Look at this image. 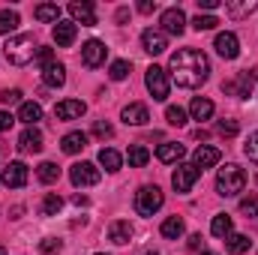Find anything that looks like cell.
Returning a JSON list of instances; mask_svg holds the SVG:
<instances>
[{
  "instance_id": "10",
  "label": "cell",
  "mask_w": 258,
  "mask_h": 255,
  "mask_svg": "<svg viewBox=\"0 0 258 255\" xmlns=\"http://www.w3.org/2000/svg\"><path fill=\"white\" fill-rule=\"evenodd\" d=\"M159 24H162V33H168V36H180V33L186 30V15H183L180 6H171V9L162 12Z\"/></svg>"
},
{
  "instance_id": "42",
  "label": "cell",
  "mask_w": 258,
  "mask_h": 255,
  "mask_svg": "<svg viewBox=\"0 0 258 255\" xmlns=\"http://www.w3.org/2000/svg\"><path fill=\"white\" fill-rule=\"evenodd\" d=\"M216 129H219V135L231 138V135H237V132H240V123H237V120H219Z\"/></svg>"
},
{
  "instance_id": "23",
  "label": "cell",
  "mask_w": 258,
  "mask_h": 255,
  "mask_svg": "<svg viewBox=\"0 0 258 255\" xmlns=\"http://www.w3.org/2000/svg\"><path fill=\"white\" fill-rule=\"evenodd\" d=\"M18 120L27 123V126H36V123L42 120V105H39V102H21V108H18Z\"/></svg>"
},
{
  "instance_id": "51",
  "label": "cell",
  "mask_w": 258,
  "mask_h": 255,
  "mask_svg": "<svg viewBox=\"0 0 258 255\" xmlns=\"http://www.w3.org/2000/svg\"><path fill=\"white\" fill-rule=\"evenodd\" d=\"M144 255H159V252H144Z\"/></svg>"
},
{
  "instance_id": "25",
  "label": "cell",
  "mask_w": 258,
  "mask_h": 255,
  "mask_svg": "<svg viewBox=\"0 0 258 255\" xmlns=\"http://www.w3.org/2000/svg\"><path fill=\"white\" fill-rule=\"evenodd\" d=\"M210 231H213V237H228V234H234V222H231V216L228 213H216L213 216V222H210Z\"/></svg>"
},
{
  "instance_id": "4",
  "label": "cell",
  "mask_w": 258,
  "mask_h": 255,
  "mask_svg": "<svg viewBox=\"0 0 258 255\" xmlns=\"http://www.w3.org/2000/svg\"><path fill=\"white\" fill-rule=\"evenodd\" d=\"M165 204V195H162V189L159 186H141V189L135 192V213L138 216H153L159 207Z\"/></svg>"
},
{
  "instance_id": "19",
  "label": "cell",
  "mask_w": 258,
  "mask_h": 255,
  "mask_svg": "<svg viewBox=\"0 0 258 255\" xmlns=\"http://www.w3.org/2000/svg\"><path fill=\"white\" fill-rule=\"evenodd\" d=\"M75 33H78V24H75V21H57L54 30H51V36H54V42H57L60 48H69V45L75 42Z\"/></svg>"
},
{
  "instance_id": "45",
  "label": "cell",
  "mask_w": 258,
  "mask_h": 255,
  "mask_svg": "<svg viewBox=\"0 0 258 255\" xmlns=\"http://www.w3.org/2000/svg\"><path fill=\"white\" fill-rule=\"evenodd\" d=\"M36 63H42V69L48 63H54V54H51V48H42L39 45V51H36Z\"/></svg>"
},
{
  "instance_id": "49",
  "label": "cell",
  "mask_w": 258,
  "mask_h": 255,
  "mask_svg": "<svg viewBox=\"0 0 258 255\" xmlns=\"http://www.w3.org/2000/svg\"><path fill=\"white\" fill-rule=\"evenodd\" d=\"M153 9H156V0H141V3H138V12H141V15H150Z\"/></svg>"
},
{
  "instance_id": "52",
  "label": "cell",
  "mask_w": 258,
  "mask_h": 255,
  "mask_svg": "<svg viewBox=\"0 0 258 255\" xmlns=\"http://www.w3.org/2000/svg\"><path fill=\"white\" fill-rule=\"evenodd\" d=\"M201 255H213V252H201Z\"/></svg>"
},
{
  "instance_id": "39",
  "label": "cell",
  "mask_w": 258,
  "mask_h": 255,
  "mask_svg": "<svg viewBox=\"0 0 258 255\" xmlns=\"http://www.w3.org/2000/svg\"><path fill=\"white\" fill-rule=\"evenodd\" d=\"M129 69H132V66H129V60H114V63L108 66V75H111L114 81H123V78L129 75Z\"/></svg>"
},
{
  "instance_id": "9",
  "label": "cell",
  "mask_w": 258,
  "mask_h": 255,
  "mask_svg": "<svg viewBox=\"0 0 258 255\" xmlns=\"http://www.w3.org/2000/svg\"><path fill=\"white\" fill-rule=\"evenodd\" d=\"M27 177H30V171H27L24 162H9L0 174V183L6 189H21V186H27Z\"/></svg>"
},
{
  "instance_id": "1",
  "label": "cell",
  "mask_w": 258,
  "mask_h": 255,
  "mask_svg": "<svg viewBox=\"0 0 258 255\" xmlns=\"http://www.w3.org/2000/svg\"><path fill=\"white\" fill-rule=\"evenodd\" d=\"M168 72L177 81V87L195 90L210 78V60L198 48H177L171 54V60H168Z\"/></svg>"
},
{
  "instance_id": "26",
  "label": "cell",
  "mask_w": 258,
  "mask_h": 255,
  "mask_svg": "<svg viewBox=\"0 0 258 255\" xmlns=\"http://www.w3.org/2000/svg\"><path fill=\"white\" fill-rule=\"evenodd\" d=\"M189 114H192V120H210L213 117V102L204 99V96H195L189 102Z\"/></svg>"
},
{
  "instance_id": "36",
  "label": "cell",
  "mask_w": 258,
  "mask_h": 255,
  "mask_svg": "<svg viewBox=\"0 0 258 255\" xmlns=\"http://www.w3.org/2000/svg\"><path fill=\"white\" fill-rule=\"evenodd\" d=\"M216 24H219V18H216V15H204V12H198V15L192 18V27L198 30V33H201V30H213Z\"/></svg>"
},
{
  "instance_id": "8",
  "label": "cell",
  "mask_w": 258,
  "mask_h": 255,
  "mask_svg": "<svg viewBox=\"0 0 258 255\" xmlns=\"http://www.w3.org/2000/svg\"><path fill=\"white\" fill-rule=\"evenodd\" d=\"M69 180H72V186H78V189L96 186V183H99V168H96L93 162H75V165L69 168Z\"/></svg>"
},
{
  "instance_id": "17",
  "label": "cell",
  "mask_w": 258,
  "mask_h": 255,
  "mask_svg": "<svg viewBox=\"0 0 258 255\" xmlns=\"http://www.w3.org/2000/svg\"><path fill=\"white\" fill-rule=\"evenodd\" d=\"M18 150L21 153H39L42 150V132L36 126H27L18 135Z\"/></svg>"
},
{
  "instance_id": "32",
  "label": "cell",
  "mask_w": 258,
  "mask_h": 255,
  "mask_svg": "<svg viewBox=\"0 0 258 255\" xmlns=\"http://www.w3.org/2000/svg\"><path fill=\"white\" fill-rule=\"evenodd\" d=\"M258 9L255 0H246V3H225V12L231 15V18H246V15H252Z\"/></svg>"
},
{
  "instance_id": "46",
  "label": "cell",
  "mask_w": 258,
  "mask_h": 255,
  "mask_svg": "<svg viewBox=\"0 0 258 255\" xmlns=\"http://www.w3.org/2000/svg\"><path fill=\"white\" fill-rule=\"evenodd\" d=\"M186 249H189V252H204V237H201V234H189Z\"/></svg>"
},
{
  "instance_id": "14",
  "label": "cell",
  "mask_w": 258,
  "mask_h": 255,
  "mask_svg": "<svg viewBox=\"0 0 258 255\" xmlns=\"http://www.w3.org/2000/svg\"><path fill=\"white\" fill-rule=\"evenodd\" d=\"M84 111H87V105L81 99H63V102H57L54 117L57 120H78V117H84Z\"/></svg>"
},
{
  "instance_id": "15",
  "label": "cell",
  "mask_w": 258,
  "mask_h": 255,
  "mask_svg": "<svg viewBox=\"0 0 258 255\" xmlns=\"http://www.w3.org/2000/svg\"><path fill=\"white\" fill-rule=\"evenodd\" d=\"M120 117H123L126 126H144V123L150 120V111H147L144 102H129L126 108L120 111Z\"/></svg>"
},
{
  "instance_id": "37",
  "label": "cell",
  "mask_w": 258,
  "mask_h": 255,
  "mask_svg": "<svg viewBox=\"0 0 258 255\" xmlns=\"http://www.w3.org/2000/svg\"><path fill=\"white\" fill-rule=\"evenodd\" d=\"M165 120H168L171 126H183V123H186V111H183L180 105H168V108H165Z\"/></svg>"
},
{
  "instance_id": "5",
  "label": "cell",
  "mask_w": 258,
  "mask_h": 255,
  "mask_svg": "<svg viewBox=\"0 0 258 255\" xmlns=\"http://www.w3.org/2000/svg\"><path fill=\"white\" fill-rule=\"evenodd\" d=\"M144 84H147V90H150V96H153L156 102H165V99H168L171 81H168V72H165L162 66H150V69L144 72Z\"/></svg>"
},
{
  "instance_id": "40",
  "label": "cell",
  "mask_w": 258,
  "mask_h": 255,
  "mask_svg": "<svg viewBox=\"0 0 258 255\" xmlns=\"http://www.w3.org/2000/svg\"><path fill=\"white\" fill-rule=\"evenodd\" d=\"M243 153H246V159H249V162H255V165H258V129L249 135V138H246Z\"/></svg>"
},
{
  "instance_id": "38",
  "label": "cell",
  "mask_w": 258,
  "mask_h": 255,
  "mask_svg": "<svg viewBox=\"0 0 258 255\" xmlns=\"http://www.w3.org/2000/svg\"><path fill=\"white\" fill-rule=\"evenodd\" d=\"M240 213L243 216H258V195L255 192H249V195L240 198Z\"/></svg>"
},
{
  "instance_id": "47",
  "label": "cell",
  "mask_w": 258,
  "mask_h": 255,
  "mask_svg": "<svg viewBox=\"0 0 258 255\" xmlns=\"http://www.w3.org/2000/svg\"><path fill=\"white\" fill-rule=\"evenodd\" d=\"M12 123H15V117H12L9 111H0V132H6V129H12Z\"/></svg>"
},
{
  "instance_id": "41",
  "label": "cell",
  "mask_w": 258,
  "mask_h": 255,
  "mask_svg": "<svg viewBox=\"0 0 258 255\" xmlns=\"http://www.w3.org/2000/svg\"><path fill=\"white\" fill-rule=\"evenodd\" d=\"M93 135L105 141V138H111V135H114V126H111L108 120H96V123H93Z\"/></svg>"
},
{
  "instance_id": "53",
  "label": "cell",
  "mask_w": 258,
  "mask_h": 255,
  "mask_svg": "<svg viewBox=\"0 0 258 255\" xmlns=\"http://www.w3.org/2000/svg\"><path fill=\"white\" fill-rule=\"evenodd\" d=\"M96 255H105V252H96Z\"/></svg>"
},
{
  "instance_id": "16",
  "label": "cell",
  "mask_w": 258,
  "mask_h": 255,
  "mask_svg": "<svg viewBox=\"0 0 258 255\" xmlns=\"http://www.w3.org/2000/svg\"><path fill=\"white\" fill-rule=\"evenodd\" d=\"M141 48H144L147 54H162V51L168 48V39H165L162 30H144V33H141Z\"/></svg>"
},
{
  "instance_id": "21",
  "label": "cell",
  "mask_w": 258,
  "mask_h": 255,
  "mask_svg": "<svg viewBox=\"0 0 258 255\" xmlns=\"http://www.w3.org/2000/svg\"><path fill=\"white\" fill-rule=\"evenodd\" d=\"M183 156H186V147L177 144V141H165V144L156 147V159L159 162H180Z\"/></svg>"
},
{
  "instance_id": "22",
  "label": "cell",
  "mask_w": 258,
  "mask_h": 255,
  "mask_svg": "<svg viewBox=\"0 0 258 255\" xmlns=\"http://www.w3.org/2000/svg\"><path fill=\"white\" fill-rule=\"evenodd\" d=\"M42 81L48 84V87H63L66 84V66L63 63H48L45 69H42Z\"/></svg>"
},
{
  "instance_id": "29",
  "label": "cell",
  "mask_w": 258,
  "mask_h": 255,
  "mask_svg": "<svg viewBox=\"0 0 258 255\" xmlns=\"http://www.w3.org/2000/svg\"><path fill=\"white\" fill-rule=\"evenodd\" d=\"M99 165H102L105 171H120L123 156H120L117 150H111V147H102V150H99Z\"/></svg>"
},
{
  "instance_id": "11",
  "label": "cell",
  "mask_w": 258,
  "mask_h": 255,
  "mask_svg": "<svg viewBox=\"0 0 258 255\" xmlns=\"http://www.w3.org/2000/svg\"><path fill=\"white\" fill-rule=\"evenodd\" d=\"M213 48H216V54H219V57H225V60H234V57L240 54V39H237L231 30H225V33H216V42H213Z\"/></svg>"
},
{
  "instance_id": "31",
  "label": "cell",
  "mask_w": 258,
  "mask_h": 255,
  "mask_svg": "<svg viewBox=\"0 0 258 255\" xmlns=\"http://www.w3.org/2000/svg\"><path fill=\"white\" fill-rule=\"evenodd\" d=\"M249 246H252V240H249L246 234H228V237H225V249L231 255H243Z\"/></svg>"
},
{
  "instance_id": "28",
  "label": "cell",
  "mask_w": 258,
  "mask_h": 255,
  "mask_svg": "<svg viewBox=\"0 0 258 255\" xmlns=\"http://www.w3.org/2000/svg\"><path fill=\"white\" fill-rule=\"evenodd\" d=\"M33 15H36V21H51V24H57L60 21V6L57 3H39L36 9H33Z\"/></svg>"
},
{
  "instance_id": "13",
  "label": "cell",
  "mask_w": 258,
  "mask_h": 255,
  "mask_svg": "<svg viewBox=\"0 0 258 255\" xmlns=\"http://www.w3.org/2000/svg\"><path fill=\"white\" fill-rule=\"evenodd\" d=\"M69 15H72V21L75 24H84V27H93L96 24V9H93V3H69Z\"/></svg>"
},
{
  "instance_id": "44",
  "label": "cell",
  "mask_w": 258,
  "mask_h": 255,
  "mask_svg": "<svg viewBox=\"0 0 258 255\" xmlns=\"http://www.w3.org/2000/svg\"><path fill=\"white\" fill-rule=\"evenodd\" d=\"M0 102H3V105H15V102H21V90H18V87H12V90H0Z\"/></svg>"
},
{
  "instance_id": "18",
  "label": "cell",
  "mask_w": 258,
  "mask_h": 255,
  "mask_svg": "<svg viewBox=\"0 0 258 255\" xmlns=\"http://www.w3.org/2000/svg\"><path fill=\"white\" fill-rule=\"evenodd\" d=\"M219 150L216 147H210V144H201L198 150H195V156H192V165L198 168V171H204V168H213L216 162H219Z\"/></svg>"
},
{
  "instance_id": "48",
  "label": "cell",
  "mask_w": 258,
  "mask_h": 255,
  "mask_svg": "<svg viewBox=\"0 0 258 255\" xmlns=\"http://www.w3.org/2000/svg\"><path fill=\"white\" fill-rule=\"evenodd\" d=\"M219 6V0H198V9H204V15H210Z\"/></svg>"
},
{
  "instance_id": "6",
  "label": "cell",
  "mask_w": 258,
  "mask_h": 255,
  "mask_svg": "<svg viewBox=\"0 0 258 255\" xmlns=\"http://www.w3.org/2000/svg\"><path fill=\"white\" fill-rule=\"evenodd\" d=\"M252 84H255V69H243V72H237L234 78L222 81V90H225L228 96L249 99V93H252Z\"/></svg>"
},
{
  "instance_id": "50",
  "label": "cell",
  "mask_w": 258,
  "mask_h": 255,
  "mask_svg": "<svg viewBox=\"0 0 258 255\" xmlns=\"http://www.w3.org/2000/svg\"><path fill=\"white\" fill-rule=\"evenodd\" d=\"M0 255H6V249H3V246H0Z\"/></svg>"
},
{
  "instance_id": "35",
  "label": "cell",
  "mask_w": 258,
  "mask_h": 255,
  "mask_svg": "<svg viewBox=\"0 0 258 255\" xmlns=\"http://www.w3.org/2000/svg\"><path fill=\"white\" fill-rule=\"evenodd\" d=\"M36 177H39V183L48 186V183H54V180L60 177V168H57L54 162H42V165L36 168Z\"/></svg>"
},
{
  "instance_id": "43",
  "label": "cell",
  "mask_w": 258,
  "mask_h": 255,
  "mask_svg": "<svg viewBox=\"0 0 258 255\" xmlns=\"http://www.w3.org/2000/svg\"><path fill=\"white\" fill-rule=\"evenodd\" d=\"M39 249H42L45 255H57L60 249H63V243H60V240H54V237H45V240L39 243Z\"/></svg>"
},
{
  "instance_id": "34",
  "label": "cell",
  "mask_w": 258,
  "mask_h": 255,
  "mask_svg": "<svg viewBox=\"0 0 258 255\" xmlns=\"http://www.w3.org/2000/svg\"><path fill=\"white\" fill-rule=\"evenodd\" d=\"M18 24H21V18H18V12H15V9H0V33H6V36H9Z\"/></svg>"
},
{
  "instance_id": "24",
  "label": "cell",
  "mask_w": 258,
  "mask_h": 255,
  "mask_svg": "<svg viewBox=\"0 0 258 255\" xmlns=\"http://www.w3.org/2000/svg\"><path fill=\"white\" fill-rule=\"evenodd\" d=\"M60 147H63V153L75 156V153H81V150L87 147V135H84V132H66L63 141H60Z\"/></svg>"
},
{
  "instance_id": "20",
  "label": "cell",
  "mask_w": 258,
  "mask_h": 255,
  "mask_svg": "<svg viewBox=\"0 0 258 255\" xmlns=\"http://www.w3.org/2000/svg\"><path fill=\"white\" fill-rule=\"evenodd\" d=\"M108 240L117 243V246L129 243V240H132V222H129V219H114V222L108 225Z\"/></svg>"
},
{
  "instance_id": "27",
  "label": "cell",
  "mask_w": 258,
  "mask_h": 255,
  "mask_svg": "<svg viewBox=\"0 0 258 255\" xmlns=\"http://www.w3.org/2000/svg\"><path fill=\"white\" fill-rule=\"evenodd\" d=\"M162 237H168V240H180L183 237V231H186V225H183V219L180 216H168L165 222H162Z\"/></svg>"
},
{
  "instance_id": "2",
  "label": "cell",
  "mask_w": 258,
  "mask_h": 255,
  "mask_svg": "<svg viewBox=\"0 0 258 255\" xmlns=\"http://www.w3.org/2000/svg\"><path fill=\"white\" fill-rule=\"evenodd\" d=\"M36 51H39V45L30 33H15L3 45V54L12 66H27L30 60H36Z\"/></svg>"
},
{
  "instance_id": "7",
  "label": "cell",
  "mask_w": 258,
  "mask_h": 255,
  "mask_svg": "<svg viewBox=\"0 0 258 255\" xmlns=\"http://www.w3.org/2000/svg\"><path fill=\"white\" fill-rule=\"evenodd\" d=\"M198 177H201V171L195 168L192 162H180L174 168V174H171V186L180 192V195H186V192H192V186L198 183Z\"/></svg>"
},
{
  "instance_id": "3",
  "label": "cell",
  "mask_w": 258,
  "mask_h": 255,
  "mask_svg": "<svg viewBox=\"0 0 258 255\" xmlns=\"http://www.w3.org/2000/svg\"><path fill=\"white\" fill-rule=\"evenodd\" d=\"M243 189H246V171L240 165L228 162L225 168L216 171V192L222 198H234V195H240Z\"/></svg>"
},
{
  "instance_id": "12",
  "label": "cell",
  "mask_w": 258,
  "mask_h": 255,
  "mask_svg": "<svg viewBox=\"0 0 258 255\" xmlns=\"http://www.w3.org/2000/svg\"><path fill=\"white\" fill-rule=\"evenodd\" d=\"M105 54H108V48H105V42H99V39H87L84 45H81V60L84 66H99L105 63Z\"/></svg>"
},
{
  "instance_id": "30",
  "label": "cell",
  "mask_w": 258,
  "mask_h": 255,
  "mask_svg": "<svg viewBox=\"0 0 258 255\" xmlns=\"http://www.w3.org/2000/svg\"><path fill=\"white\" fill-rule=\"evenodd\" d=\"M126 159H129V165H132V168H144V165L150 162V150H147L144 144H132V147H129V153H126Z\"/></svg>"
},
{
  "instance_id": "33",
  "label": "cell",
  "mask_w": 258,
  "mask_h": 255,
  "mask_svg": "<svg viewBox=\"0 0 258 255\" xmlns=\"http://www.w3.org/2000/svg\"><path fill=\"white\" fill-rule=\"evenodd\" d=\"M60 207H63V198H60L57 192H48V195L42 198V207H39V210H42V216H57Z\"/></svg>"
}]
</instances>
